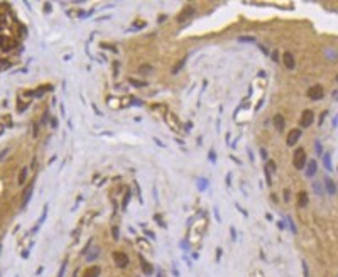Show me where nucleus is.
Here are the masks:
<instances>
[{"mask_svg":"<svg viewBox=\"0 0 338 277\" xmlns=\"http://www.w3.org/2000/svg\"><path fill=\"white\" fill-rule=\"evenodd\" d=\"M306 204H308V193L301 191V193L297 194V206H299V208H304Z\"/></svg>","mask_w":338,"mask_h":277,"instance_id":"obj_12","label":"nucleus"},{"mask_svg":"<svg viewBox=\"0 0 338 277\" xmlns=\"http://www.w3.org/2000/svg\"><path fill=\"white\" fill-rule=\"evenodd\" d=\"M323 186L326 188V191H328L330 196H335V193H337V186H335V181H333V179H325Z\"/></svg>","mask_w":338,"mask_h":277,"instance_id":"obj_9","label":"nucleus"},{"mask_svg":"<svg viewBox=\"0 0 338 277\" xmlns=\"http://www.w3.org/2000/svg\"><path fill=\"white\" fill-rule=\"evenodd\" d=\"M141 260H142V267H144V272H146V274H152V267H151V265H147V262L144 260L142 257H141Z\"/></svg>","mask_w":338,"mask_h":277,"instance_id":"obj_19","label":"nucleus"},{"mask_svg":"<svg viewBox=\"0 0 338 277\" xmlns=\"http://www.w3.org/2000/svg\"><path fill=\"white\" fill-rule=\"evenodd\" d=\"M287 221H289V226H291L292 233H297V230H296V225H294V221H292L291 218H287Z\"/></svg>","mask_w":338,"mask_h":277,"instance_id":"obj_23","label":"nucleus"},{"mask_svg":"<svg viewBox=\"0 0 338 277\" xmlns=\"http://www.w3.org/2000/svg\"><path fill=\"white\" fill-rule=\"evenodd\" d=\"M313 120H314V113H313L311 110H304L301 115V120H299V125L303 127V129H306V127H311Z\"/></svg>","mask_w":338,"mask_h":277,"instance_id":"obj_3","label":"nucleus"},{"mask_svg":"<svg viewBox=\"0 0 338 277\" xmlns=\"http://www.w3.org/2000/svg\"><path fill=\"white\" fill-rule=\"evenodd\" d=\"M303 270H304V277H309V270H308V264L303 262Z\"/></svg>","mask_w":338,"mask_h":277,"instance_id":"obj_24","label":"nucleus"},{"mask_svg":"<svg viewBox=\"0 0 338 277\" xmlns=\"http://www.w3.org/2000/svg\"><path fill=\"white\" fill-rule=\"evenodd\" d=\"M113 260L115 264L119 267H127V264H129V257L125 255V253H122V252H115L113 253Z\"/></svg>","mask_w":338,"mask_h":277,"instance_id":"obj_6","label":"nucleus"},{"mask_svg":"<svg viewBox=\"0 0 338 277\" xmlns=\"http://www.w3.org/2000/svg\"><path fill=\"white\" fill-rule=\"evenodd\" d=\"M27 174H29V168H22V169H21V173H19V179H17V183L21 184V186L26 183Z\"/></svg>","mask_w":338,"mask_h":277,"instance_id":"obj_13","label":"nucleus"},{"mask_svg":"<svg viewBox=\"0 0 338 277\" xmlns=\"http://www.w3.org/2000/svg\"><path fill=\"white\" fill-rule=\"evenodd\" d=\"M323 164H325L326 171H330V173L333 171V166H331V157H330V154H323Z\"/></svg>","mask_w":338,"mask_h":277,"instance_id":"obj_15","label":"nucleus"},{"mask_svg":"<svg viewBox=\"0 0 338 277\" xmlns=\"http://www.w3.org/2000/svg\"><path fill=\"white\" fill-rule=\"evenodd\" d=\"M282 61H284V64H286L287 69H294L296 68V61H294V56H292L291 52H284Z\"/></svg>","mask_w":338,"mask_h":277,"instance_id":"obj_8","label":"nucleus"},{"mask_svg":"<svg viewBox=\"0 0 338 277\" xmlns=\"http://www.w3.org/2000/svg\"><path fill=\"white\" fill-rule=\"evenodd\" d=\"M98 272H100L98 267H91V269L85 274V277H96V276H98Z\"/></svg>","mask_w":338,"mask_h":277,"instance_id":"obj_16","label":"nucleus"},{"mask_svg":"<svg viewBox=\"0 0 338 277\" xmlns=\"http://www.w3.org/2000/svg\"><path fill=\"white\" fill-rule=\"evenodd\" d=\"M0 277H2V276H0Z\"/></svg>","mask_w":338,"mask_h":277,"instance_id":"obj_33","label":"nucleus"},{"mask_svg":"<svg viewBox=\"0 0 338 277\" xmlns=\"http://www.w3.org/2000/svg\"><path fill=\"white\" fill-rule=\"evenodd\" d=\"M239 41L240 42H255V37H249V36H242V37H239Z\"/></svg>","mask_w":338,"mask_h":277,"instance_id":"obj_20","label":"nucleus"},{"mask_svg":"<svg viewBox=\"0 0 338 277\" xmlns=\"http://www.w3.org/2000/svg\"><path fill=\"white\" fill-rule=\"evenodd\" d=\"M274 125H276V129L279 132L284 130V117H282L281 113H277V115L274 117Z\"/></svg>","mask_w":338,"mask_h":277,"instance_id":"obj_10","label":"nucleus"},{"mask_svg":"<svg viewBox=\"0 0 338 277\" xmlns=\"http://www.w3.org/2000/svg\"><path fill=\"white\" fill-rule=\"evenodd\" d=\"M14 26H17V22L9 12H0V51L4 54L14 52L15 47H22L17 37L19 32L14 31Z\"/></svg>","mask_w":338,"mask_h":277,"instance_id":"obj_1","label":"nucleus"},{"mask_svg":"<svg viewBox=\"0 0 338 277\" xmlns=\"http://www.w3.org/2000/svg\"><path fill=\"white\" fill-rule=\"evenodd\" d=\"M112 233H113V238H115V240H119V228H117V226L112 230Z\"/></svg>","mask_w":338,"mask_h":277,"instance_id":"obj_26","label":"nucleus"},{"mask_svg":"<svg viewBox=\"0 0 338 277\" xmlns=\"http://www.w3.org/2000/svg\"><path fill=\"white\" fill-rule=\"evenodd\" d=\"M316 152L318 154H321V144H320V142H316Z\"/></svg>","mask_w":338,"mask_h":277,"instance_id":"obj_29","label":"nucleus"},{"mask_svg":"<svg viewBox=\"0 0 338 277\" xmlns=\"http://www.w3.org/2000/svg\"><path fill=\"white\" fill-rule=\"evenodd\" d=\"M66 265H68V262H63V265H61V269H59V274H57V277H63V276H64V270H66Z\"/></svg>","mask_w":338,"mask_h":277,"instance_id":"obj_22","label":"nucleus"},{"mask_svg":"<svg viewBox=\"0 0 338 277\" xmlns=\"http://www.w3.org/2000/svg\"><path fill=\"white\" fill-rule=\"evenodd\" d=\"M9 152H10V147H5L4 151L0 152V161H4V159H5V156L9 154Z\"/></svg>","mask_w":338,"mask_h":277,"instance_id":"obj_21","label":"nucleus"},{"mask_svg":"<svg viewBox=\"0 0 338 277\" xmlns=\"http://www.w3.org/2000/svg\"><path fill=\"white\" fill-rule=\"evenodd\" d=\"M272 59H274V61H276V63H279V58H277V52H276V51L272 52Z\"/></svg>","mask_w":338,"mask_h":277,"instance_id":"obj_28","label":"nucleus"},{"mask_svg":"<svg viewBox=\"0 0 338 277\" xmlns=\"http://www.w3.org/2000/svg\"><path fill=\"white\" fill-rule=\"evenodd\" d=\"M301 129H292L289 134H287V139H286V142H287V145L289 147H294L297 144V140L301 139Z\"/></svg>","mask_w":338,"mask_h":277,"instance_id":"obj_4","label":"nucleus"},{"mask_svg":"<svg viewBox=\"0 0 338 277\" xmlns=\"http://www.w3.org/2000/svg\"><path fill=\"white\" fill-rule=\"evenodd\" d=\"M323 95H325V91H323V88L320 86V84H316V86H311V88L308 90V96L311 100H321Z\"/></svg>","mask_w":338,"mask_h":277,"instance_id":"obj_5","label":"nucleus"},{"mask_svg":"<svg viewBox=\"0 0 338 277\" xmlns=\"http://www.w3.org/2000/svg\"><path fill=\"white\" fill-rule=\"evenodd\" d=\"M292 164H294V168H296V169H303V168H304V164H306V154H304V151H303L301 147L294 152Z\"/></svg>","mask_w":338,"mask_h":277,"instance_id":"obj_2","label":"nucleus"},{"mask_svg":"<svg viewBox=\"0 0 338 277\" xmlns=\"http://www.w3.org/2000/svg\"><path fill=\"white\" fill-rule=\"evenodd\" d=\"M316 174V161L314 159H311V161L308 162V169H306V176L308 178H311V176H314Z\"/></svg>","mask_w":338,"mask_h":277,"instance_id":"obj_11","label":"nucleus"},{"mask_svg":"<svg viewBox=\"0 0 338 277\" xmlns=\"http://www.w3.org/2000/svg\"><path fill=\"white\" fill-rule=\"evenodd\" d=\"M184 63H186V59H181V61H179V63H177V66H174V68H172V74H176V73H179V69H181L183 66H184Z\"/></svg>","mask_w":338,"mask_h":277,"instance_id":"obj_18","label":"nucleus"},{"mask_svg":"<svg viewBox=\"0 0 338 277\" xmlns=\"http://www.w3.org/2000/svg\"><path fill=\"white\" fill-rule=\"evenodd\" d=\"M274 168H276V164H274V162L270 161L269 164H267V169H270V171H274Z\"/></svg>","mask_w":338,"mask_h":277,"instance_id":"obj_27","label":"nucleus"},{"mask_svg":"<svg viewBox=\"0 0 338 277\" xmlns=\"http://www.w3.org/2000/svg\"><path fill=\"white\" fill-rule=\"evenodd\" d=\"M260 154H262L264 159H267V152H265V149H260Z\"/></svg>","mask_w":338,"mask_h":277,"instance_id":"obj_31","label":"nucleus"},{"mask_svg":"<svg viewBox=\"0 0 338 277\" xmlns=\"http://www.w3.org/2000/svg\"><path fill=\"white\" fill-rule=\"evenodd\" d=\"M46 216H47V204H46V206H44V211H42V216H41V218H39V220H37L36 226H34V230H32V231H34V233H36V231L39 230V226H41L42 223H44V220H46Z\"/></svg>","mask_w":338,"mask_h":277,"instance_id":"obj_14","label":"nucleus"},{"mask_svg":"<svg viewBox=\"0 0 338 277\" xmlns=\"http://www.w3.org/2000/svg\"><path fill=\"white\" fill-rule=\"evenodd\" d=\"M314 191H316L318 194H323V191H321V188H320V183H314Z\"/></svg>","mask_w":338,"mask_h":277,"instance_id":"obj_25","label":"nucleus"},{"mask_svg":"<svg viewBox=\"0 0 338 277\" xmlns=\"http://www.w3.org/2000/svg\"><path fill=\"white\" fill-rule=\"evenodd\" d=\"M32 191H34V183L29 184V188L26 189V193H24V198H22V203H21V208L24 209L29 204V201H31V196H32Z\"/></svg>","mask_w":338,"mask_h":277,"instance_id":"obj_7","label":"nucleus"},{"mask_svg":"<svg viewBox=\"0 0 338 277\" xmlns=\"http://www.w3.org/2000/svg\"><path fill=\"white\" fill-rule=\"evenodd\" d=\"M129 83L132 84V86H146V81H139V79H134V78H130L129 79Z\"/></svg>","mask_w":338,"mask_h":277,"instance_id":"obj_17","label":"nucleus"},{"mask_svg":"<svg viewBox=\"0 0 338 277\" xmlns=\"http://www.w3.org/2000/svg\"><path fill=\"white\" fill-rule=\"evenodd\" d=\"M0 253H2V245H0Z\"/></svg>","mask_w":338,"mask_h":277,"instance_id":"obj_32","label":"nucleus"},{"mask_svg":"<svg viewBox=\"0 0 338 277\" xmlns=\"http://www.w3.org/2000/svg\"><path fill=\"white\" fill-rule=\"evenodd\" d=\"M287 199H289V189L284 191V201H287Z\"/></svg>","mask_w":338,"mask_h":277,"instance_id":"obj_30","label":"nucleus"}]
</instances>
